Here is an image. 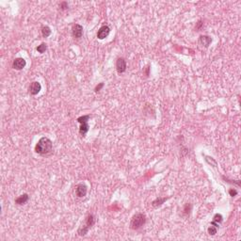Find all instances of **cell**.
I'll use <instances>...</instances> for the list:
<instances>
[{
    "label": "cell",
    "instance_id": "obj_1",
    "mask_svg": "<svg viewBox=\"0 0 241 241\" xmlns=\"http://www.w3.org/2000/svg\"><path fill=\"white\" fill-rule=\"evenodd\" d=\"M52 150H53V142L46 137L41 138L35 146V152L42 156L51 154Z\"/></svg>",
    "mask_w": 241,
    "mask_h": 241
},
{
    "label": "cell",
    "instance_id": "obj_2",
    "mask_svg": "<svg viewBox=\"0 0 241 241\" xmlns=\"http://www.w3.org/2000/svg\"><path fill=\"white\" fill-rule=\"evenodd\" d=\"M146 222V216L142 213H137L133 216L131 222H130V228L132 230H139L141 228Z\"/></svg>",
    "mask_w": 241,
    "mask_h": 241
},
{
    "label": "cell",
    "instance_id": "obj_3",
    "mask_svg": "<svg viewBox=\"0 0 241 241\" xmlns=\"http://www.w3.org/2000/svg\"><path fill=\"white\" fill-rule=\"evenodd\" d=\"M90 115H85V116H81L77 119V122L81 125L80 128H79V134L81 135V137H85V135L88 133L89 131V119H90Z\"/></svg>",
    "mask_w": 241,
    "mask_h": 241
},
{
    "label": "cell",
    "instance_id": "obj_4",
    "mask_svg": "<svg viewBox=\"0 0 241 241\" xmlns=\"http://www.w3.org/2000/svg\"><path fill=\"white\" fill-rule=\"evenodd\" d=\"M126 61L124 58H119L116 61V70L119 74H123L126 71Z\"/></svg>",
    "mask_w": 241,
    "mask_h": 241
},
{
    "label": "cell",
    "instance_id": "obj_5",
    "mask_svg": "<svg viewBox=\"0 0 241 241\" xmlns=\"http://www.w3.org/2000/svg\"><path fill=\"white\" fill-rule=\"evenodd\" d=\"M110 33V28L108 26H103L99 28L98 32H97V38L99 40H104L105 39Z\"/></svg>",
    "mask_w": 241,
    "mask_h": 241
},
{
    "label": "cell",
    "instance_id": "obj_6",
    "mask_svg": "<svg viewBox=\"0 0 241 241\" xmlns=\"http://www.w3.org/2000/svg\"><path fill=\"white\" fill-rule=\"evenodd\" d=\"M72 34L76 39L81 38L82 35H83V27L81 25H78V24L74 25L73 28H72Z\"/></svg>",
    "mask_w": 241,
    "mask_h": 241
},
{
    "label": "cell",
    "instance_id": "obj_7",
    "mask_svg": "<svg viewBox=\"0 0 241 241\" xmlns=\"http://www.w3.org/2000/svg\"><path fill=\"white\" fill-rule=\"evenodd\" d=\"M26 65H27V61L23 58H17L13 62V67L15 70H22L26 67Z\"/></svg>",
    "mask_w": 241,
    "mask_h": 241
},
{
    "label": "cell",
    "instance_id": "obj_8",
    "mask_svg": "<svg viewBox=\"0 0 241 241\" xmlns=\"http://www.w3.org/2000/svg\"><path fill=\"white\" fill-rule=\"evenodd\" d=\"M88 192V187L85 185V184H79L77 185L76 188H75V193H76V196L79 197V198H82V197H85L86 194Z\"/></svg>",
    "mask_w": 241,
    "mask_h": 241
},
{
    "label": "cell",
    "instance_id": "obj_9",
    "mask_svg": "<svg viewBox=\"0 0 241 241\" xmlns=\"http://www.w3.org/2000/svg\"><path fill=\"white\" fill-rule=\"evenodd\" d=\"M42 90V85L37 82V81H34L30 84L29 86V92L31 95H37Z\"/></svg>",
    "mask_w": 241,
    "mask_h": 241
},
{
    "label": "cell",
    "instance_id": "obj_10",
    "mask_svg": "<svg viewBox=\"0 0 241 241\" xmlns=\"http://www.w3.org/2000/svg\"><path fill=\"white\" fill-rule=\"evenodd\" d=\"M211 43H212V39H211V37H209L207 35H201L199 38V44L205 48L208 47Z\"/></svg>",
    "mask_w": 241,
    "mask_h": 241
},
{
    "label": "cell",
    "instance_id": "obj_11",
    "mask_svg": "<svg viewBox=\"0 0 241 241\" xmlns=\"http://www.w3.org/2000/svg\"><path fill=\"white\" fill-rule=\"evenodd\" d=\"M28 199H29L28 194H27V193L22 194V195H20L18 198L15 199V203H17V204H19V205L25 204V203L28 201Z\"/></svg>",
    "mask_w": 241,
    "mask_h": 241
},
{
    "label": "cell",
    "instance_id": "obj_12",
    "mask_svg": "<svg viewBox=\"0 0 241 241\" xmlns=\"http://www.w3.org/2000/svg\"><path fill=\"white\" fill-rule=\"evenodd\" d=\"M90 229L94 225V223H95V218H94V216L93 215H89L88 217H87V218H86V220H85V222H84Z\"/></svg>",
    "mask_w": 241,
    "mask_h": 241
},
{
    "label": "cell",
    "instance_id": "obj_13",
    "mask_svg": "<svg viewBox=\"0 0 241 241\" xmlns=\"http://www.w3.org/2000/svg\"><path fill=\"white\" fill-rule=\"evenodd\" d=\"M167 199H168V198H161V197H158V198H156L155 201H153L152 205H153L155 208H156V207H158V206H160V205H162V203H164V202L167 201Z\"/></svg>",
    "mask_w": 241,
    "mask_h": 241
},
{
    "label": "cell",
    "instance_id": "obj_14",
    "mask_svg": "<svg viewBox=\"0 0 241 241\" xmlns=\"http://www.w3.org/2000/svg\"><path fill=\"white\" fill-rule=\"evenodd\" d=\"M52 31H51V28L48 27V26H44L42 28V34L44 38H47L51 35Z\"/></svg>",
    "mask_w": 241,
    "mask_h": 241
},
{
    "label": "cell",
    "instance_id": "obj_15",
    "mask_svg": "<svg viewBox=\"0 0 241 241\" xmlns=\"http://www.w3.org/2000/svg\"><path fill=\"white\" fill-rule=\"evenodd\" d=\"M46 49H47V46H46V44H45L44 43L41 44L37 47V51H38L39 53H41V54L44 53V52L46 51Z\"/></svg>",
    "mask_w": 241,
    "mask_h": 241
},
{
    "label": "cell",
    "instance_id": "obj_16",
    "mask_svg": "<svg viewBox=\"0 0 241 241\" xmlns=\"http://www.w3.org/2000/svg\"><path fill=\"white\" fill-rule=\"evenodd\" d=\"M217 231H218V228L214 225H210V227L207 229V232L210 235H215L217 233Z\"/></svg>",
    "mask_w": 241,
    "mask_h": 241
},
{
    "label": "cell",
    "instance_id": "obj_17",
    "mask_svg": "<svg viewBox=\"0 0 241 241\" xmlns=\"http://www.w3.org/2000/svg\"><path fill=\"white\" fill-rule=\"evenodd\" d=\"M222 219H223V218H222V216H221L220 214H216V215L214 216L213 221H215V222H217V223L219 224V223L222 221Z\"/></svg>",
    "mask_w": 241,
    "mask_h": 241
},
{
    "label": "cell",
    "instance_id": "obj_18",
    "mask_svg": "<svg viewBox=\"0 0 241 241\" xmlns=\"http://www.w3.org/2000/svg\"><path fill=\"white\" fill-rule=\"evenodd\" d=\"M68 3L67 2H61L60 3V5H59V8H60V10L61 11H65V10H67L68 9Z\"/></svg>",
    "mask_w": 241,
    "mask_h": 241
},
{
    "label": "cell",
    "instance_id": "obj_19",
    "mask_svg": "<svg viewBox=\"0 0 241 241\" xmlns=\"http://www.w3.org/2000/svg\"><path fill=\"white\" fill-rule=\"evenodd\" d=\"M229 193H230V196H232V197H234V196L237 195V191L235 189H230Z\"/></svg>",
    "mask_w": 241,
    "mask_h": 241
},
{
    "label": "cell",
    "instance_id": "obj_20",
    "mask_svg": "<svg viewBox=\"0 0 241 241\" xmlns=\"http://www.w3.org/2000/svg\"><path fill=\"white\" fill-rule=\"evenodd\" d=\"M104 87V83H100L98 86H96V88L94 89V90H95V92H97V91H99L102 88Z\"/></svg>",
    "mask_w": 241,
    "mask_h": 241
}]
</instances>
